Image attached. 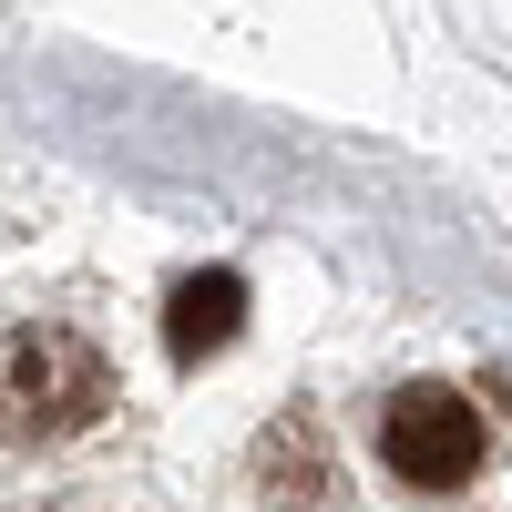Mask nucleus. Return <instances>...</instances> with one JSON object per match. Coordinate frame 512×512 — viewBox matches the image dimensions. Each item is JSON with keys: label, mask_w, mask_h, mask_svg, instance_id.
<instances>
[{"label": "nucleus", "mask_w": 512, "mask_h": 512, "mask_svg": "<svg viewBox=\"0 0 512 512\" xmlns=\"http://www.w3.org/2000/svg\"><path fill=\"white\" fill-rule=\"evenodd\" d=\"M113 369L93 338L72 328H11L0 338V441H62L82 420H103Z\"/></svg>", "instance_id": "f257e3e1"}, {"label": "nucleus", "mask_w": 512, "mask_h": 512, "mask_svg": "<svg viewBox=\"0 0 512 512\" xmlns=\"http://www.w3.org/2000/svg\"><path fill=\"white\" fill-rule=\"evenodd\" d=\"M379 461L410 482V492H461L482 472V410L451 390V379H410L379 410Z\"/></svg>", "instance_id": "f03ea898"}, {"label": "nucleus", "mask_w": 512, "mask_h": 512, "mask_svg": "<svg viewBox=\"0 0 512 512\" xmlns=\"http://www.w3.org/2000/svg\"><path fill=\"white\" fill-rule=\"evenodd\" d=\"M236 328H246V287H236L226 267H205V277H185L175 297H164V349H175V359L226 349Z\"/></svg>", "instance_id": "7ed1b4c3"}, {"label": "nucleus", "mask_w": 512, "mask_h": 512, "mask_svg": "<svg viewBox=\"0 0 512 512\" xmlns=\"http://www.w3.org/2000/svg\"><path fill=\"white\" fill-rule=\"evenodd\" d=\"M267 512H328V461H318L308 420H287L267 441Z\"/></svg>", "instance_id": "20e7f679"}]
</instances>
